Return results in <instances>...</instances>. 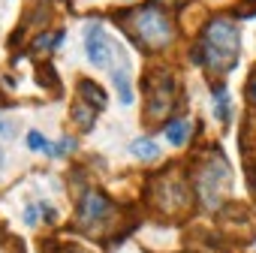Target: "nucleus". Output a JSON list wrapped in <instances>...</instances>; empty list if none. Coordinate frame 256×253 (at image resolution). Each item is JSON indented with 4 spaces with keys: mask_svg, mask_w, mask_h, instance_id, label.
I'll list each match as a JSON object with an SVG mask.
<instances>
[{
    "mask_svg": "<svg viewBox=\"0 0 256 253\" xmlns=\"http://www.w3.org/2000/svg\"><path fill=\"white\" fill-rule=\"evenodd\" d=\"M241 36L229 18H211L202 30V46L193 48V60L205 64L214 76H226L238 64Z\"/></svg>",
    "mask_w": 256,
    "mask_h": 253,
    "instance_id": "obj_1",
    "label": "nucleus"
},
{
    "mask_svg": "<svg viewBox=\"0 0 256 253\" xmlns=\"http://www.w3.org/2000/svg\"><path fill=\"white\" fill-rule=\"evenodd\" d=\"M78 100H84L88 106H94V108L100 112V108H106V100H108V96H106V90H102L96 82L82 78V82H78Z\"/></svg>",
    "mask_w": 256,
    "mask_h": 253,
    "instance_id": "obj_8",
    "label": "nucleus"
},
{
    "mask_svg": "<svg viewBox=\"0 0 256 253\" xmlns=\"http://www.w3.org/2000/svg\"><path fill=\"white\" fill-rule=\"evenodd\" d=\"M108 211H112V202H108L100 190H88V193L82 196V202H78L76 220H78V226H94V223H100Z\"/></svg>",
    "mask_w": 256,
    "mask_h": 253,
    "instance_id": "obj_6",
    "label": "nucleus"
},
{
    "mask_svg": "<svg viewBox=\"0 0 256 253\" xmlns=\"http://www.w3.org/2000/svg\"><path fill=\"white\" fill-rule=\"evenodd\" d=\"M133 154H136L139 160H157V157H160V148H157V142H151V139H136V142H133Z\"/></svg>",
    "mask_w": 256,
    "mask_h": 253,
    "instance_id": "obj_11",
    "label": "nucleus"
},
{
    "mask_svg": "<svg viewBox=\"0 0 256 253\" xmlns=\"http://www.w3.org/2000/svg\"><path fill=\"white\" fill-rule=\"evenodd\" d=\"M154 184H157V208L163 211V214H169V217H181L184 211H190V205H193V190H190V184H187V178H181L178 172H163V175H157L154 178Z\"/></svg>",
    "mask_w": 256,
    "mask_h": 253,
    "instance_id": "obj_4",
    "label": "nucleus"
},
{
    "mask_svg": "<svg viewBox=\"0 0 256 253\" xmlns=\"http://www.w3.org/2000/svg\"><path fill=\"white\" fill-rule=\"evenodd\" d=\"M142 90H145V120L148 124L163 120L175 106V78H172V72H148L145 82H142Z\"/></svg>",
    "mask_w": 256,
    "mask_h": 253,
    "instance_id": "obj_3",
    "label": "nucleus"
},
{
    "mask_svg": "<svg viewBox=\"0 0 256 253\" xmlns=\"http://www.w3.org/2000/svg\"><path fill=\"white\" fill-rule=\"evenodd\" d=\"M112 82L118 88V100L124 106H130L133 102V88H130V64H126V58H120V66L112 70Z\"/></svg>",
    "mask_w": 256,
    "mask_h": 253,
    "instance_id": "obj_7",
    "label": "nucleus"
},
{
    "mask_svg": "<svg viewBox=\"0 0 256 253\" xmlns=\"http://www.w3.org/2000/svg\"><path fill=\"white\" fill-rule=\"evenodd\" d=\"M40 76H36V82L40 84H46V88H52L54 94L60 90V82H58V76H54V70H52V64H40V70H36Z\"/></svg>",
    "mask_w": 256,
    "mask_h": 253,
    "instance_id": "obj_12",
    "label": "nucleus"
},
{
    "mask_svg": "<svg viewBox=\"0 0 256 253\" xmlns=\"http://www.w3.org/2000/svg\"><path fill=\"white\" fill-rule=\"evenodd\" d=\"M72 145H76L72 139H60V142H58V148H52V154H54V157H60V154H70V151H72Z\"/></svg>",
    "mask_w": 256,
    "mask_h": 253,
    "instance_id": "obj_15",
    "label": "nucleus"
},
{
    "mask_svg": "<svg viewBox=\"0 0 256 253\" xmlns=\"http://www.w3.org/2000/svg\"><path fill=\"white\" fill-rule=\"evenodd\" d=\"M163 133H166V139H169L172 145H184V142H187V136H190V120H184V118L169 120Z\"/></svg>",
    "mask_w": 256,
    "mask_h": 253,
    "instance_id": "obj_10",
    "label": "nucleus"
},
{
    "mask_svg": "<svg viewBox=\"0 0 256 253\" xmlns=\"http://www.w3.org/2000/svg\"><path fill=\"white\" fill-rule=\"evenodd\" d=\"M84 52H88L90 66L102 70V66H108V60H112V54L118 48L112 46V40H108V34H106L102 24H88L84 28Z\"/></svg>",
    "mask_w": 256,
    "mask_h": 253,
    "instance_id": "obj_5",
    "label": "nucleus"
},
{
    "mask_svg": "<svg viewBox=\"0 0 256 253\" xmlns=\"http://www.w3.org/2000/svg\"><path fill=\"white\" fill-rule=\"evenodd\" d=\"M70 114H72V124L78 126V130H90L94 120H96V108H94V106H88L84 100H76Z\"/></svg>",
    "mask_w": 256,
    "mask_h": 253,
    "instance_id": "obj_9",
    "label": "nucleus"
},
{
    "mask_svg": "<svg viewBox=\"0 0 256 253\" xmlns=\"http://www.w3.org/2000/svg\"><path fill=\"white\" fill-rule=\"evenodd\" d=\"M28 145H30V151H48V154H52V145H48V139H46L40 130H30V133H28Z\"/></svg>",
    "mask_w": 256,
    "mask_h": 253,
    "instance_id": "obj_13",
    "label": "nucleus"
},
{
    "mask_svg": "<svg viewBox=\"0 0 256 253\" xmlns=\"http://www.w3.org/2000/svg\"><path fill=\"white\" fill-rule=\"evenodd\" d=\"M0 136H12V126H10L4 118H0Z\"/></svg>",
    "mask_w": 256,
    "mask_h": 253,
    "instance_id": "obj_17",
    "label": "nucleus"
},
{
    "mask_svg": "<svg viewBox=\"0 0 256 253\" xmlns=\"http://www.w3.org/2000/svg\"><path fill=\"white\" fill-rule=\"evenodd\" d=\"M247 96H250V102L256 106V72L250 76V82H247Z\"/></svg>",
    "mask_w": 256,
    "mask_h": 253,
    "instance_id": "obj_16",
    "label": "nucleus"
},
{
    "mask_svg": "<svg viewBox=\"0 0 256 253\" xmlns=\"http://www.w3.org/2000/svg\"><path fill=\"white\" fill-rule=\"evenodd\" d=\"M235 16H238V18H250V16H256V0H247V4H241V6L235 10Z\"/></svg>",
    "mask_w": 256,
    "mask_h": 253,
    "instance_id": "obj_14",
    "label": "nucleus"
},
{
    "mask_svg": "<svg viewBox=\"0 0 256 253\" xmlns=\"http://www.w3.org/2000/svg\"><path fill=\"white\" fill-rule=\"evenodd\" d=\"M130 28H133L136 42H139L142 48H148V52H157V48L169 46V42H172V34H175L169 16L157 6V0L133 12V24H130Z\"/></svg>",
    "mask_w": 256,
    "mask_h": 253,
    "instance_id": "obj_2",
    "label": "nucleus"
},
{
    "mask_svg": "<svg viewBox=\"0 0 256 253\" xmlns=\"http://www.w3.org/2000/svg\"><path fill=\"white\" fill-rule=\"evenodd\" d=\"M163 4H166V6H172V10H181L187 0H163Z\"/></svg>",
    "mask_w": 256,
    "mask_h": 253,
    "instance_id": "obj_18",
    "label": "nucleus"
}]
</instances>
